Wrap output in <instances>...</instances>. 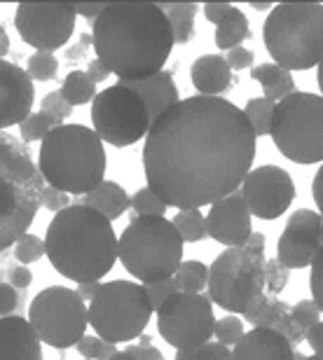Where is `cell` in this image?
<instances>
[{"mask_svg": "<svg viewBox=\"0 0 323 360\" xmlns=\"http://www.w3.org/2000/svg\"><path fill=\"white\" fill-rule=\"evenodd\" d=\"M255 150L258 139L241 108L220 96H192L150 124L143 171L164 204L188 211L236 192Z\"/></svg>", "mask_w": 323, "mask_h": 360, "instance_id": "obj_1", "label": "cell"}, {"mask_svg": "<svg viewBox=\"0 0 323 360\" xmlns=\"http://www.w3.org/2000/svg\"><path fill=\"white\" fill-rule=\"evenodd\" d=\"M174 31L157 3L120 0L108 3L91 24L96 59L125 80H141L164 70L174 49Z\"/></svg>", "mask_w": 323, "mask_h": 360, "instance_id": "obj_2", "label": "cell"}, {"mask_svg": "<svg viewBox=\"0 0 323 360\" xmlns=\"http://www.w3.org/2000/svg\"><path fill=\"white\" fill-rule=\"evenodd\" d=\"M45 255L52 267L75 283H101L118 260V236L110 220L84 204L54 213L45 234Z\"/></svg>", "mask_w": 323, "mask_h": 360, "instance_id": "obj_3", "label": "cell"}, {"mask_svg": "<svg viewBox=\"0 0 323 360\" xmlns=\"http://www.w3.org/2000/svg\"><path fill=\"white\" fill-rule=\"evenodd\" d=\"M106 167L103 141L84 124H61L40 143L38 169L42 178L66 194L84 197L106 180Z\"/></svg>", "mask_w": 323, "mask_h": 360, "instance_id": "obj_4", "label": "cell"}, {"mask_svg": "<svg viewBox=\"0 0 323 360\" xmlns=\"http://www.w3.org/2000/svg\"><path fill=\"white\" fill-rule=\"evenodd\" d=\"M45 185L26 143L10 131H0V253L33 225Z\"/></svg>", "mask_w": 323, "mask_h": 360, "instance_id": "obj_5", "label": "cell"}, {"mask_svg": "<svg viewBox=\"0 0 323 360\" xmlns=\"http://www.w3.org/2000/svg\"><path fill=\"white\" fill-rule=\"evenodd\" d=\"M267 54L284 70H310L323 61V5L286 0L270 10L262 26Z\"/></svg>", "mask_w": 323, "mask_h": 360, "instance_id": "obj_6", "label": "cell"}, {"mask_svg": "<svg viewBox=\"0 0 323 360\" xmlns=\"http://www.w3.org/2000/svg\"><path fill=\"white\" fill-rule=\"evenodd\" d=\"M118 260L143 285L171 278L183 262V239L171 220L136 215L118 239Z\"/></svg>", "mask_w": 323, "mask_h": 360, "instance_id": "obj_7", "label": "cell"}, {"mask_svg": "<svg viewBox=\"0 0 323 360\" xmlns=\"http://www.w3.org/2000/svg\"><path fill=\"white\" fill-rule=\"evenodd\" d=\"M270 136L277 150L296 164L323 162V96L293 91L274 105Z\"/></svg>", "mask_w": 323, "mask_h": 360, "instance_id": "obj_8", "label": "cell"}, {"mask_svg": "<svg viewBox=\"0 0 323 360\" xmlns=\"http://www.w3.org/2000/svg\"><path fill=\"white\" fill-rule=\"evenodd\" d=\"M153 304L143 283L115 278L99 285L89 302V326L110 344L132 342L146 333Z\"/></svg>", "mask_w": 323, "mask_h": 360, "instance_id": "obj_9", "label": "cell"}, {"mask_svg": "<svg viewBox=\"0 0 323 360\" xmlns=\"http://www.w3.org/2000/svg\"><path fill=\"white\" fill-rule=\"evenodd\" d=\"M209 300L229 314H246L265 292V255L225 248L209 267Z\"/></svg>", "mask_w": 323, "mask_h": 360, "instance_id": "obj_10", "label": "cell"}, {"mask_svg": "<svg viewBox=\"0 0 323 360\" xmlns=\"http://www.w3.org/2000/svg\"><path fill=\"white\" fill-rule=\"evenodd\" d=\"M28 323L52 349H73L89 326V307L66 285H49L28 304Z\"/></svg>", "mask_w": 323, "mask_h": 360, "instance_id": "obj_11", "label": "cell"}, {"mask_svg": "<svg viewBox=\"0 0 323 360\" xmlns=\"http://www.w3.org/2000/svg\"><path fill=\"white\" fill-rule=\"evenodd\" d=\"M91 122L99 139L113 148H129L139 143L153 124L139 94L122 84H113L96 94L91 101Z\"/></svg>", "mask_w": 323, "mask_h": 360, "instance_id": "obj_12", "label": "cell"}, {"mask_svg": "<svg viewBox=\"0 0 323 360\" xmlns=\"http://www.w3.org/2000/svg\"><path fill=\"white\" fill-rule=\"evenodd\" d=\"M215 316L202 292H176L157 309V333L176 351H190L213 337Z\"/></svg>", "mask_w": 323, "mask_h": 360, "instance_id": "obj_13", "label": "cell"}, {"mask_svg": "<svg viewBox=\"0 0 323 360\" xmlns=\"http://www.w3.org/2000/svg\"><path fill=\"white\" fill-rule=\"evenodd\" d=\"M77 14L73 3H47V0H31L19 3L14 12V26L19 38L33 47L35 52H56L70 40L75 31Z\"/></svg>", "mask_w": 323, "mask_h": 360, "instance_id": "obj_14", "label": "cell"}, {"mask_svg": "<svg viewBox=\"0 0 323 360\" xmlns=\"http://www.w3.org/2000/svg\"><path fill=\"white\" fill-rule=\"evenodd\" d=\"M296 183L291 174L274 164H262L251 169L241 183V197L246 201L251 215L260 220H277L289 211L296 199Z\"/></svg>", "mask_w": 323, "mask_h": 360, "instance_id": "obj_15", "label": "cell"}, {"mask_svg": "<svg viewBox=\"0 0 323 360\" xmlns=\"http://www.w3.org/2000/svg\"><path fill=\"white\" fill-rule=\"evenodd\" d=\"M323 215L310 208H300L286 222L284 234L279 236L277 243V260L286 269H305L312 267L314 257L323 248L319 241Z\"/></svg>", "mask_w": 323, "mask_h": 360, "instance_id": "obj_16", "label": "cell"}, {"mask_svg": "<svg viewBox=\"0 0 323 360\" xmlns=\"http://www.w3.org/2000/svg\"><path fill=\"white\" fill-rule=\"evenodd\" d=\"M206 229L213 241L227 248L246 246L253 227H251V211L241 192H232L211 204V211L206 213Z\"/></svg>", "mask_w": 323, "mask_h": 360, "instance_id": "obj_17", "label": "cell"}, {"mask_svg": "<svg viewBox=\"0 0 323 360\" xmlns=\"http://www.w3.org/2000/svg\"><path fill=\"white\" fill-rule=\"evenodd\" d=\"M35 87L31 75L17 63L0 59V131L21 124L33 112Z\"/></svg>", "mask_w": 323, "mask_h": 360, "instance_id": "obj_18", "label": "cell"}, {"mask_svg": "<svg viewBox=\"0 0 323 360\" xmlns=\"http://www.w3.org/2000/svg\"><path fill=\"white\" fill-rule=\"evenodd\" d=\"M243 321L251 323L253 328H267V330H274V333L284 335L286 340L291 342L293 349H298L300 344L305 342V335L303 330L296 326L291 316V307L281 302L274 295H267L262 292L258 297L246 314H243Z\"/></svg>", "mask_w": 323, "mask_h": 360, "instance_id": "obj_19", "label": "cell"}, {"mask_svg": "<svg viewBox=\"0 0 323 360\" xmlns=\"http://www.w3.org/2000/svg\"><path fill=\"white\" fill-rule=\"evenodd\" d=\"M40 337L21 316L0 319V360H42Z\"/></svg>", "mask_w": 323, "mask_h": 360, "instance_id": "obj_20", "label": "cell"}, {"mask_svg": "<svg viewBox=\"0 0 323 360\" xmlns=\"http://www.w3.org/2000/svg\"><path fill=\"white\" fill-rule=\"evenodd\" d=\"M118 84L132 89L134 94H139V98L146 103L150 122L160 120L164 112H169L176 103H181L178 87H176L174 77H171V73H167V70H160V73H155L150 77H141V80H125Z\"/></svg>", "mask_w": 323, "mask_h": 360, "instance_id": "obj_21", "label": "cell"}, {"mask_svg": "<svg viewBox=\"0 0 323 360\" xmlns=\"http://www.w3.org/2000/svg\"><path fill=\"white\" fill-rule=\"evenodd\" d=\"M296 349L284 335L267 328H253L234 344L232 360H293Z\"/></svg>", "mask_w": 323, "mask_h": 360, "instance_id": "obj_22", "label": "cell"}, {"mask_svg": "<svg viewBox=\"0 0 323 360\" xmlns=\"http://www.w3.org/2000/svg\"><path fill=\"white\" fill-rule=\"evenodd\" d=\"M190 80L199 96H220L232 89V68L227 66L225 56L204 54L192 61Z\"/></svg>", "mask_w": 323, "mask_h": 360, "instance_id": "obj_23", "label": "cell"}, {"mask_svg": "<svg viewBox=\"0 0 323 360\" xmlns=\"http://www.w3.org/2000/svg\"><path fill=\"white\" fill-rule=\"evenodd\" d=\"M80 204L94 208L96 213H101L103 218L113 222V220L122 218V215L132 208V199H129V194L125 192V187L120 183H115V180H103L101 185H96L94 190L84 194L80 199Z\"/></svg>", "mask_w": 323, "mask_h": 360, "instance_id": "obj_24", "label": "cell"}, {"mask_svg": "<svg viewBox=\"0 0 323 360\" xmlns=\"http://www.w3.org/2000/svg\"><path fill=\"white\" fill-rule=\"evenodd\" d=\"M251 77L258 80V84L262 87L265 98L274 101V103L296 91L293 75L281 66H277V63H258V66L251 68Z\"/></svg>", "mask_w": 323, "mask_h": 360, "instance_id": "obj_25", "label": "cell"}, {"mask_svg": "<svg viewBox=\"0 0 323 360\" xmlns=\"http://www.w3.org/2000/svg\"><path fill=\"white\" fill-rule=\"evenodd\" d=\"M251 35L248 31V19L239 7H229V12L222 17L218 24H215V45L218 49H234V47H241V42L246 40Z\"/></svg>", "mask_w": 323, "mask_h": 360, "instance_id": "obj_26", "label": "cell"}, {"mask_svg": "<svg viewBox=\"0 0 323 360\" xmlns=\"http://www.w3.org/2000/svg\"><path fill=\"white\" fill-rule=\"evenodd\" d=\"M162 7V12L167 14L171 31H174V40L178 45L190 42L195 35V17L199 12L197 3H157Z\"/></svg>", "mask_w": 323, "mask_h": 360, "instance_id": "obj_27", "label": "cell"}, {"mask_svg": "<svg viewBox=\"0 0 323 360\" xmlns=\"http://www.w3.org/2000/svg\"><path fill=\"white\" fill-rule=\"evenodd\" d=\"M61 94L70 105H84L96 98V82L87 70H70L61 84Z\"/></svg>", "mask_w": 323, "mask_h": 360, "instance_id": "obj_28", "label": "cell"}, {"mask_svg": "<svg viewBox=\"0 0 323 360\" xmlns=\"http://www.w3.org/2000/svg\"><path fill=\"white\" fill-rule=\"evenodd\" d=\"M174 281L178 292H202L209 285V267L199 260H183L174 274Z\"/></svg>", "mask_w": 323, "mask_h": 360, "instance_id": "obj_29", "label": "cell"}, {"mask_svg": "<svg viewBox=\"0 0 323 360\" xmlns=\"http://www.w3.org/2000/svg\"><path fill=\"white\" fill-rule=\"evenodd\" d=\"M174 227L181 234L183 243H199L209 236V229H206V215L199 211V208H188V211H178L176 218L171 220Z\"/></svg>", "mask_w": 323, "mask_h": 360, "instance_id": "obj_30", "label": "cell"}, {"mask_svg": "<svg viewBox=\"0 0 323 360\" xmlns=\"http://www.w3.org/2000/svg\"><path fill=\"white\" fill-rule=\"evenodd\" d=\"M63 122L59 117H54V115H49L45 110H38V112H31L28 117L19 124V136L24 143H35L40 141L52 131V129L61 127Z\"/></svg>", "mask_w": 323, "mask_h": 360, "instance_id": "obj_31", "label": "cell"}, {"mask_svg": "<svg viewBox=\"0 0 323 360\" xmlns=\"http://www.w3.org/2000/svg\"><path fill=\"white\" fill-rule=\"evenodd\" d=\"M274 101L270 98H248L243 115H246L251 129H253L255 139L258 136H270V124H272V112H274Z\"/></svg>", "mask_w": 323, "mask_h": 360, "instance_id": "obj_32", "label": "cell"}, {"mask_svg": "<svg viewBox=\"0 0 323 360\" xmlns=\"http://www.w3.org/2000/svg\"><path fill=\"white\" fill-rule=\"evenodd\" d=\"M75 349L84 360H110L118 354V344L106 342L99 335H84L82 340L75 344Z\"/></svg>", "mask_w": 323, "mask_h": 360, "instance_id": "obj_33", "label": "cell"}, {"mask_svg": "<svg viewBox=\"0 0 323 360\" xmlns=\"http://www.w3.org/2000/svg\"><path fill=\"white\" fill-rule=\"evenodd\" d=\"M132 208L136 215H148V218H164L167 213V204L150 190V187H141L139 192H134L132 197Z\"/></svg>", "mask_w": 323, "mask_h": 360, "instance_id": "obj_34", "label": "cell"}, {"mask_svg": "<svg viewBox=\"0 0 323 360\" xmlns=\"http://www.w3.org/2000/svg\"><path fill=\"white\" fill-rule=\"evenodd\" d=\"M289 278H291V269H286L277 257L265 260V290H267V295L279 297L286 290V285H289Z\"/></svg>", "mask_w": 323, "mask_h": 360, "instance_id": "obj_35", "label": "cell"}, {"mask_svg": "<svg viewBox=\"0 0 323 360\" xmlns=\"http://www.w3.org/2000/svg\"><path fill=\"white\" fill-rule=\"evenodd\" d=\"M174 360H232V351L220 342H206L190 351H176Z\"/></svg>", "mask_w": 323, "mask_h": 360, "instance_id": "obj_36", "label": "cell"}, {"mask_svg": "<svg viewBox=\"0 0 323 360\" xmlns=\"http://www.w3.org/2000/svg\"><path fill=\"white\" fill-rule=\"evenodd\" d=\"M56 70H59V61L49 52H35L31 59H28V66H26V73L31 75V80H38V82L52 80L56 75Z\"/></svg>", "mask_w": 323, "mask_h": 360, "instance_id": "obj_37", "label": "cell"}, {"mask_svg": "<svg viewBox=\"0 0 323 360\" xmlns=\"http://www.w3.org/2000/svg\"><path fill=\"white\" fill-rule=\"evenodd\" d=\"M42 255H45V239H40V236H35V234L26 232L14 243V257H17L21 264L38 262Z\"/></svg>", "mask_w": 323, "mask_h": 360, "instance_id": "obj_38", "label": "cell"}, {"mask_svg": "<svg viewBox=\"0 0 323 360\" xmlns=\"http://www.w3.org/2000/svg\"><path fill=\"white\" fill-rule=\"evenodd\" d=\"M213 335H215V340L220 344H225V347H234V344L246 335V330H243V321L239 316H225V319L215 321Z\"/></svg>", "mask_w": 323, "mask_h": 360, "instance_id": "obj_39", "label": "cell"}, {"mask_svg": "<svg viewBox=\"0 0 323 360\" xmlns=\"http://www.w3.org/2000/svg\"><path fill=\"white\" fill-rule=\"evenodd\" d=\"M291 316H293V321H296V326L303 330V335L314 326V323L321 321V311L314 300H300L298 304L291 309Z\"/></svg>", "mask_w": 323, "mask_h": 360, "instance_id": "obj_40", "label": "cell"}, {"mask_svg": "<svg viewBox=\"0 0 323 360\" xmlns=\"http://www.w3.org/2000/svg\"><path fill=\"white\" fill-rule=\"evenodd\" d=\"M143 288H146V292H148V297H150V304H153L155 311H157V309H160L169 297H174V295L178 292V285H176L174 276H171V278H164V281H155V283H146Z\"/></svg>", "mask_w": 323, "mask_h": 360, "instance_id": "obj_41", "label": "cell"}, {"mask_svg": "<svg viewBox=\"0 0 323 360\" xmlns=\"http://www.w3.org/2000/svg\"><path fill=\"white\" fill-rule=\"evenodd\" d=\"M110 360H164V356L160 349L150 347V344H132V347L118 351Z\"/></svg>", "mask_w": 323, "mask_h": 360, "instance_id": "obj_42", "label": "cell"}, {"mask_svg": "<svg viewBox=\"0 0 323 360\" xmlns=\"http://www.w3.org/2000/svg\"><path fill=\"white\" fill-rule=\"evenodd\" d=\"M40 110H45L49 115H54V117H59L61 122L70 117V112H73V105L68 103L66 98H63L61 89L59 91H49L45 98H42V108Z\"/></svg>", "mask_w": 323, "mask_h": 360, "instance_id": "obj_43", "label": "cell"}, {"mask_svg": "<svg viewBox=\"0 0 323 360\" xmlns=\"http://www.w3.org/2000/svg\"><path fill=\"white\" fill-rule=\"evenodd\" d=\"M310 288H312V300L317 302L319 311L323 314V248L312 262V274H310Z\"/></svg>", "mask_w": 323, "mask_h": 360, "instance_id": "obj_44", "label": "cell"}, {"mask_svg": "<svg viewBox=\"0 0 323 360\" xmlns=\"http://www.w3.org/2000/svg\"><path fill=\"white\" fill-rule=\"evenodd\" d=\"M40 204H42V208H47V211L59 213V211H63V208L70 206V194L56 190V187H52V185H45Z\"/></svg>", "mask_w": 323, "mask_h": 360, "instance_id": "obj_45", "label": "cell"}, {"mask_svg": "<svg viewBox=\"0 0 323 360\" xmlns=\"http://www.w3.org/2000/svg\"><path fill=\"white\" fill-rule=\"evenodd\" d=\"M225 61H227V66L232 68V70H246V68H251L253 66V52L251 49H246V47H234V49H229L227 52V56H225Z\"/></svg>", "mask_w": 323, "mask_h": 360, "instance_id": "obj_46", "label": "cell"}, {"mask_svg": "<svg viewBox=\"0 0 323 360\" xmlns=\"http://www.w3.org/2000/svg\"><path fill=\"white\" fill-rule=\"evenodd\" d=\"M17 290L10 283H0V319L3 316H12V311L17 309Z\"/></svg>", "mask_w": 323, "mask_h": 360, "instance_id": "obj_47", "label": "cell"}, {"mask_svg": "<svg viewBox=\"0 0 323 360\" xmlns=\"http://www.w3.org/2000/svg\"><path fill=\"white\" fill-rule=\"evenodd\" d=\"M229 7H232V3H227V0H209V3H204V17L209 19L211 24H218L229 12Z\"/></svg>", "mask_w": 323, "mask_h": 360, "instance_id": "obj_48", "label": "cell"}, {"mask_svg": "<svg viewBox=\"0 0 323 360\" xmlns=\"http://www.w3.org/2000/svg\"><path fill=\"white\" fill-rule=\"evenodd\" d=\"M7 278H10V285H14V288H28L33 283L31 269L21 267V264H14V267H10V271H7Z\"/></svg>", "mask_w": 323, "mask_h": 360, "instance_id": "obj_49", "label": "cell"}, {"mask_svg": "<svg viewBox=\"0 0 323 360\" xmlns=\"http://www.w3.org/2000/svg\"><path fill=\"white\" fill-rule=\"evenodd\" d=\"M305 342L310 344L314 354H323V321L314 323V326L305 333Z\"/></svg>", "mask_w": 323, "mask_h": 360, "instance_id": "obj_50", "label": "cell"}, {"mask_svg": "<svg viewBox=\"0 0 323 360\" xmlns=\"http://www.w3.org/2000/svg\"><path fill=\"white\" fill-rule=\"evenodd\" d=\"M106 5L108 3H73V10H75V14H82V17L94 21L99 14L106 10Z\"/></svg>", "mask_w": 323, "mask_h": 360, "instance_id": "obj_51", "label": "cell"}, {"mask_svg": "<svg viewBox=\"0 0 323 360\" xmlns=\"http://www.w3.org/2000/svg\"><path fill=\"white\" fill-rule=\"evenodd\" d=\"M312 194H314V204H317V211L323 215V164H321V169L317 171V176H314Z\"/></svg>", "mask_w": 323, "mask_h": 360, "instance_id": "obj_52", "label": "cell"}, {"mask_svg": "<svg viewBox=\"0 0 323 360\" xmlns=\"http://www.w3.org/2000/svg\"><path fill=\"white\" fill-rule=\"evenodd\" d=\"M87 73H89V77H91L94 82H101V80H106L108 75H110V68H108L103 61L94 59V61H89Z\"/></svg>", "mask_w": 323, "mask_h": 360, "instance_id": "obj_53", "label": "cell"}, {"mask_svg": "<svg viewBox=\"0 0 323 360\" xmlns=\"http://www.w3.org/2000/svg\"><path fill=\"white\" fill-rule=\"evenodd\" d=\"M243 248H248L251 253H258V255H265V234L260 232H253L248 236V241H246V246Z\"/></svg>", "mask_w": 323, "mask_h": 360, "instance_id": "obj_54", "label": "cell"}, {"mask_svg": "<svg viewBox=\"0 0 323 360\" xmlns=\"http://www.w3.org/2000/svg\"><path fill=\"white\" fill-rule=\"evenodd\" d=\"M99 285L101 283H94V281H87V283H77V295L84 300V302H91V297L96 295V290H99Z\"/></svg>", "mask_w": 323, "mask_h": 360, "instance_id": "obj_55", "label": "cell"}, {"mask_svg": "<svg viewBox=\"0 0 323 360\" xmlns=\"http://www.w3.org/2000/svg\"><path fill=\"white\" fill-rule=\"evenodd\" d=\"M7 52H10V35H7L5 26L0 24V59H5Z\"/></svg>", "mask_w": 323, "mask_h": 360, "instance_id": "obj_56", "label": "cell"}, {"mask_svg": "<svg viewBox=\"0 0 323 360\" xmlns=\"http://www.w3.org/2000/svg\"><path fill=\"white\" fill-rule=\"evenodd\" d=\"M248 5L253 7V10H258V12H265V10H272V7H274L272 0H251Z\"/></svg>", "mask_w": 323, "mask_h": 360, "instance_id": "obj_57", "label": "cell"}, {"mask_svg": "<svg viewBox=\"0 0 323 360\" xmlns=\"http://www.w3.org/2000/svg\"><path fill=\"white\" fill-rule=\"evenodd\" d=\"M317 82H319V89H321V96H323V61L319 63V73H317Z\"/></svg>", "mask_w": 323, "mask_h": 360, "instance_id": "obj_58", "label": "cell"}, {"mask_svg": "<svg viewBox=\"0 0 323 360\" xmlns=\"http://www.w3.org/2000/svg\"><path fill=\"white\" fill-rule=\"evenodd\" d=\"M293 360H307V356L300 349H296V354H293Z\"/></svg>", "mask_w": 323, "mask_h": 360, "instance_id": "obj_59", "label": "cell"}, {"mask_svg": "<svg viewBox=\"0 0 323 360\" xmlns=\"http://www.w3.org/2000/svg\"><path fill=\"white\" fill-rule=\"evenodd\" d=\"M307 360H323V354H312V356H307Z\"/></svg>", "mask_w": 323, "mask_h": 360, "instance_id": "obj_60", "label": "cell"}]
</instances>
